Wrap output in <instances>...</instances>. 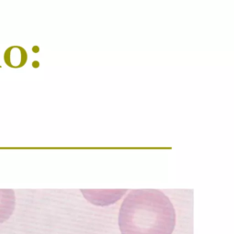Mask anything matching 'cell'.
<instances>
[{
  "label": "cell",
  "mask_w": 234,
  "mask_h": 234,
  "mask_svg": "<svg viewBox=\"0 0 234 234\" xmlns=\"http://www.w3.org/2000/svg\"><path fill=\"white\" fill-rule=\"evenodd\" d=\"M175 226V208L162 191L132 190L120 208L122 234H172Z\"/></svg>",
  "instance_id": "1"
},
{
  "label": "cell",
  "mask_w": 234,
  "mask_h": 234,
  "mask_svg": "<svg viewBox=\"0 0 234 234\" xmlns=\"http://www.w3.org/2000/svg\"><path fill=\"white\" fill-rule=\"evenodd\" d=\"M126 189L122 190H85L81 192L85 196L86 199L98 206H106L112 204L121 198L126 193Z\"/></svg>",
  "instance_id": "2"
},
{
  "label": "cell",
  "mask_w": 234,
  "mask_h": 234,
  "mask_svg": "<svg viewBox=\"0 0 234 234\" xmlns=\"http://www.w3.org/2000/svg\"><path fill=\"white\" fill-rule=\"evenodd\" d=\"M15 208V195L12 190L0 189V223L12 215Z\"/></svg>",
  "instance_id": "3"
}]
</instances>
